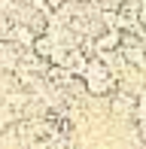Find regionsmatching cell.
<instances>
[{
    "label": "cell",
    "instance_id": "obj_1",
    "mask_svg": "<svg viewBox=\"0 0 146 149\" xmlns=\"http://www.w3.org/2000/svg\"><path fill=\"white\" fill-rule=\"evenodd\" d=\"M97 46H101V49H113V46H116V33H107L104 40H97Z\"/></svg>",
    "mask_w": 146,
    "mask_h": 149
}]
</instances>
